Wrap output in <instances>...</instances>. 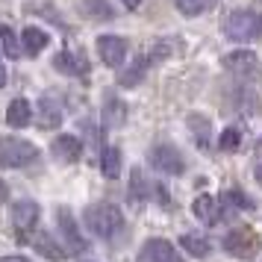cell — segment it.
Segmentation results:
<instances>
[{
	"label": "cell",
	"instance_id": "17",
	"mask_svg": "<svg viewBox=\"0 0 262 262\" xmlns=\"http://www.w3.org/2000/svg\"><path fill=\"white\" fill-rule=\"evenodd\" d=\"M59 124H62V109L50 97H41L38 100V127L41 130H56Z\"/></svg>",
	"mask_w": 262,
	"mask_h": 262
},
{
	"label": "cell",
	"instance_id": "32",
	"mask_svg": "<svg viewBox=\"0 0 262 262\" xmlns=\"http://www.w3.org/2000/svg\"><path fill=\"white\" fill-rule=\"evenodd\" d=\"M121 3H124L127 9H139V3H142V0H121Z\"/></svg>",
	"mask_w": 262,
	"mask_h": 262
},
{
	"label": "cell",
	"instance_id": "18",
	"mask_svg": "<svg viewBox=\"0 0 262 262\" xmlns=\"http://www.w3.org/2000/svg\"><path fill=\"white\" fill-rule=\"evenodd\" d=\"M21 41H24V50L30 53V56H38V53L50 45V36L45 33V30H38V27H24Z\"/></svg>",
	"mask_w": 262,
	"mask_h": 262
},
{
	"label": "cell",
	"instance_id": "26",
	"mask_svg": "<svg viewBox=\"0 0 262 262\" xmlns=\"http://www.w3.org/2000/svg\"><path fill=\"white\" fill-rule=\"evenodd\" d=\"M218 147L221 150H238L242 147V130H236V127H227L224 133H221V139H218Z\"/></svg>",
	"mask_w": 262,
	"mask_h": 262
},
{
	"label": "cell",
	"instance_id": "6",
	"mask_svg": "<svg viewBox=\"0 0 262 262\" xmlns=\"http://www.w3.org/2000/svg\"><path fill=\"white\" fill-rule=\"evenodd\" d=\"M56 224H59V233H62V245H65V250H68V253H74V256L85 253L89 242L83 238L80 227H77V221H74V215L68 212L65 206H59V209H56Z\"/></svg>",
	"mask_w": 262,
	"mask_h": 262
},
{
	"label": "cell",
	"instance_id": "30",
	"mask_svg": "<svg viewBox=\"0 0 262 262\" xmlns=\"http://www.w3.org/2000/svg\"><path fill=\"white\" fill-rule=\"evenodd\" d=\"M6 194H9V186H6V183H3V180H0V203L6 201Z\"/></svg>",
	"mask_w": 262,
	"mask_h": 262
},
{
	"label": "cell",
	"instance_id": "15",
	"mask_svg": "<svg viewBox=\"0 0 262 262\" xmlns=\"http://www.w3.org/2000/svg\"><path fill=\"white\" fill-rule=\"evenodd\" d=\"M30 121H33V106H30V100L15 97L12 103H9V109H6V124H9V127H27Z\"/></svg>",
	"mask_w": 262,
	"mask_h": 262
},
{
	"label": "cell",
	"instance_id": "11",
	"mask_svg": "<svg viewBox=\"0 0 262 262\" xmlns=\"http://www.w3.org/2000/svg\"><path fill=\"white\" fill-rule=\"evenodd\" d=\"M191 212L201 218L203 224H218L221 221V203L215 201L212 194H198L191 203Z\"/></svg>",
	"mask_w": 262,
	"mask_h": 262
},
{
	"label": "cell",
	"instance_id": "13",
	"mask_svg": "<svg viewBox=\"0 0 262 262\" xmlns=\"http://www.w3.org/2000/svg\"><path fill=\"white\" fill-rule=\"evenodd\" d=\"M221 65L233 74H250L256 68V53L253 50H233V53H227L221 59Z\"/></svg>",
	"mask_w": 262,
	"mask_h": 262
},
{
	"label": "cell",
	"instance_id": "21",
	"mask_svg": "<svg viewBox=\"0 0 262 262\" xmlns=\"http://www.w3.org/2000/svg\"><path fill=\"white\" fill-rule=\"evenodd\" d=\"M154 62H156V59L150 56V53L139 56V59L133 62V68H130V71H124V74H121V85H127V89H130V85H136V83H139V80L144 77V71H147V68L154 65Z\"/></svg>",
	"mask_w": 262,
	"mask_h": 262
},
{
	"label": "cell",
	"instance_id": "16",
	"mask_svg": "<svg viewBox=\"0 0 262 262\" xmlns=\"http://www.w3.org/2000/svg\"><path fill=\"white\" fill-rule=\"evenodd\" d=\"M80 12L92 21H112L115 18V6L109 0H80Z\"/></svg>",
	"mask_w": 262,
	"mask_h": 262
},
{
	"label": "cell",
	"instance_id": "25",
	"mask_svg": "<svg viewBox=\"0 0 262 262\" xmlns=\"http://www.w3.org/2000/svg\"><path fill=\"white\" fill-rule=\"evenodd\" d=\"M147 191H150V183H147V180H144V174L136 168V171H133V177H130V198L136 203H142L144 198H147Z\"/></svg>",
	"mask_w": 262,
	"mask_h": 262
},
{
	"label": "cell",
	"instance_id": "20",
	"mask_svg": "<svg viewBox=\"0 0 262 262\" xmlns=\"http://www.w3.org/2000/svg\"><path fill=\"white\" fill-rule=\"evenodd\" d=\"M189 130L194 133V142H198V147H201V150H209V133H212L209 118H206V115H201V112H191V115H189Z\"/></svg>",
	"mask_w": 262,
	"mask_h": 262
},
{
	"label": "cell",
	"instance_id": "1",
	"mask_svg": "<svg viewBox=\"0 0 262 262\" xmlns=\"http://www.w3.org/2000/svg\"><path fill=\"white\" fill-rule=\"evenodd\" d=\"M85 224L95 236L112 238L124 227V215L115 203H95V206H85Z\"/></svg>",
	"mask_w": 262,
	"mask_h": 262
},
{
	"label": "cell",
	"instance_id": "5",
	"mask_svg": "<svg viewBox=\"0 0 262 262\" xmlns=\"http://www.w3.org/2000/svg\"><path fill=\"white\" fill-rule=\"evenodd\" d=\"M9 218H12L15 236L21 238V242H30V233H33V230H36V224H38V203L30 201V198L12 203V212H9Z\"/></svg>",
	"mask_w": 262,
	"mask_h": 262
},
{
	"label": "cell",
	"instance_id": "33",
	"mask_svg": "<svg viewBox=\"0 0 262 262\" xmlns=\"http://www.w3.org/2000/svg\"><path fill=\"white\" fill-rule=\"evenodd\" d=\"M253 174H256V183H259V186H262V162H259V165H256V171H253Z\"/></svg>",
	"mask_w": 262,
	"mask_h": 262
},
{
	"label": "cell",
	"instance_id": "4",
	"mask_svg": "<svg viewBox=\"0 0 262 262\" xmlns=\"http://www.w3.org/2000/svg\"><path fill=\"white\" fill-rule=\"evenodd\" d=\"M224 248H227V253H233V256L250 259V256H256V253H259L262 242H259V233H253L250 227H236V230H230V233H227Z\"/></svg>",
	"mask_w": 262,
	"mask_h": 262
},
{
	"label": "cell",
	"instance_id": "27",
	"mask_svg": "<svg viewBox=\"0 0 262 262\" xmlns=\"http://www.w3.org/2000/svg\"><path fill=\"white\" fill-rule=\"evenodd\" d=\"M227 203H230V206H238V209H253V201H250L242 189H230L227 191Z\"/></svg>",
	"mask_w": 262,
	"mask_h": 262
},
{
	"label": "cell",
	"instance_id": "31",
	"mask_svg": "<svg viewBox=\"0 0 262 262\" xmlns=\"http://www.w3.org/2000/svg\"><path fill=\"white\" fill-rule=\"evenodd\" d=\"M6 80H9V74H6V68H3V62H0V89L6 85Z\"/></svg>",
	"mask_w": 262,
	"mask_h": 262
},
{
	"label": "cell",
	"instance_id": "19",
	"mask_svg": "<svg viewBox=\"0 0 262 262\" xmlns=\"http://www.w3.org/2000/svg\"><path fill=\"white\" fill-rule=\"evenodd\" d=\"M33 248H36L45 259H50V262H62L65 256H68V250L62 248L59 242H53V236H48V233L33 238Z\"/></svg>",
	"mask_w": 262,
	"mask_h": 262
},
{
	"label": "cell",
	"instance_id": "9",
	"mask_svg": "<svg viewBox=\"0 0 262 262\" xmlns=\"http://www.w3.org/2000/svg\"><path fill=\"white\" fill-rule=\"evenodd\" d=\"M97 53H100L103 65H109V68H121L124 59H127V38H121V36H100V38H97Z\"/></svg>",
	"mask_w": 262,
	"mask_h": 262
},
{
	"label": "cell",
	"instance_id": "10",
	"mask_svg": "<svg viewBox=\"0 0 262 262\" xmlns=\"http://www.w3.org/2000/svg\"><path fill=\"white\" fill-rule=\"evenodd\" d=\"M53 68L59 74H68V77H83V74L89 71V62H85L83 56L71 53V50H59L56 59H53Z\"/></svg>",
	"mask_w": 262,
	"mask_h": 262
},
{
	"label": "cell",
	"instance_id": "28",
	"mask_svg": "<svg viewBox=\"0 0 262 262\" xmlns=\"http://www.w3.org/2000/svg\"><path fill=\"white\" fill-rule=\"evenodd\" d=\"M3 50H6V56H12V59H18V56H21L18 38H15V33H12V30H6V27H3Z\"/></svg>",
	"mask_w": 262,
	"mask_h": 262
},
{
	"label": "cell",
	"instance_id": "2",
	"mask_svg": "<svg viewBox=\"0 0 262 262\" xmlns=\"http://www.w3.org/2000/svg\"><path fill=\"white\" fill-rule=\"evenodd\" d=\"M224 36L230 41H253V38H262V12H253V9L230 12L224 21Z\"/></svg>",
	"mask_w": 262,
	"mask_h": 262
},
{
	"label": "cell",
	"instance_id": "29",
	"mask_svg": "<svg viewBox=\"0 0 262 262\" xmlns=\"http://www.w3.org/2000/svg\"><path fill=\"white\" fill-rule=\"evenodd\" d=\"M0 262H30L27 256H0Z\"/></svg>",
	"mask_w": 262,
	"mask_h": 262
},
{
	"label": "cell",
	"instance_id": "8",
	"mask_svg": "<svg viewBox=\"0 0 262 262\" xmlns=\"http://www.w3.org/2000/svg\"><path fill=\"white\" fill-rule=\"evenodd\" d=\"M139 262H183V256L165 238H147L139 250Z\"/></svg>",
	"mask_w": 262,
	"mask_h": 262
},
{
	"label": "cell",
	"instance_id": "34",
	"mask_svg": "<svg viewBox=\"0 0 262 262\" xmlns=\"http://www.w3.org/2000/svg\"><path fill=\"white\" fill-rule=\"evenodd\" d=\"M0 41H3V27H0Z\"/></svg>",
	"mask_w": 262,
	"mask_h": 262
},
{
	"label": "cell",
	"instance_id": "23",
	"mask_svg": "<svg viewBox=\"0 0 262 262\" xmlns=\"http://www.w3.org/2000/svg\"><path fill=\"white\" fill-rule=\"evenodd\" d=\"M180 245H183V250H186L189 256H198V259H203V256L209 253V242H206L201 233H186V236L180 238Z\"/></svg>",
	"mask_w": 262,
	"mask_h": 262
},
{
	"label": "cell",
	"instance_id": "12",
	"mask_svg": "<svg viewBox=\"0 0 262 262\" xmlns=\"http://www.w3.org/2000/svg\"><path fill=\"white\" fill-rule=\"evenodd\" d=\"M53 156L59 162H77L83 156V142L77 136H59V139H53Z\"/></svg>",
	"mask_w": 262,
	"mask_h": 262
},
{
	"label": "cell",
	"instance_id": "24",
	"mask_svg": "<svg viewBox=\"0 0 262 262\" xmlns=\"http://www.w3.org/2000/svg\"><path fill=\"white\" fill-rule=\"evenodd\" d=\"M218 0H174V6H177L180 12L186 15V18H194V15H203L206 9H212Z\"/></svg>",
	"mask_w": 262,
	"mask_h": 262
},
{
	"label": "cell",
	"instance_id": "3",
	"mask_svg": "<svg viewBox=\"0 0 262 262\" xmlns=\"http://www.w3.org/2000/svg\"><path fill=\"white\" fill-rule=\"evenodd\" d=\"M38 159V147L27 139L0 136V165L3 168H24Z\"/></svg>",
	"mask_w": 262,
	"mask_h": 262
},
{
	"label": "cell",
	"instance_id": "7",
	"mask_svg": "<svg viewBox=\"0 0 262 262\" xmlns=\"http://www.w3.org/2000/svg\"><path fill=\"white\" fill-rule=\"evenodd\" d=\"M150 165L162 174H183L186 171V162L174 144H154L150 147Z\"/></svg>",
	"mask_w": 262,
	"mask_h": 262
},
{
	"label": "cell",
	"instance_id": "22",
	"mask_svg": "<svg viewBox=\"0 0 262 262\" xmlns=\"http://www.w3.org/2000/svg\"><path fill=\"white\" fill-rule=\"evenodd\" d=\"M100 171L106 180H115L121 174V150L118 147H103V156H100Z\"/></svg>",
	"mask_w": 262,
	"mask_h": 262
},
{
	"label": "cell",
	"instance_id": "14",
	"mask_svg": "<svg viewBox=\"0 0 262 262\" xmlns=\"http://www.w3.org/2000/svg\"><path fill=\"white\" fill-rule=\"evenodd\" d=\"M124 121H127V106H124V100L109 92V95L103 97V127H121Z\"/></svg>",
	"mask_w": 262,
	"mask_h": 262
}]
</instances>
